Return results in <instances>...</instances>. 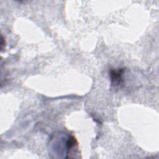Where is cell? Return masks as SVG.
<instances>
[{
	"instance_id": "1",
	"label": "cell",
	"mask_w": 159,
	"mask_h": 159,
	"mask_svg": "<svg viewBox=\"0 0 159 159\" xmlns=\"http://www.w3.org/2000/svg\"><path fill=\"white\" fill-rule=\"evenodd\" d=\"M124 72V69H111L109 72V76L111 81V85L115 87H118L123 83V74Z\"/></svg>"
},
{
	"instance_id": "2",
	"label": "cell",
	"mask_w": 159,
	"mask_h": 159,
	"mask_svg": "<svg viewBox=\"0 0 159 159\" xmlns=\"http://www.w3.org/2000/svg\"><path fill=\"white\" fill-rule=\"evenodd\" d=\"M1 45H2V50H3L4 49V47L6 45V41L4 38V37L3 36H2V42H1Z\"/></svg>"
}]
</instances>
